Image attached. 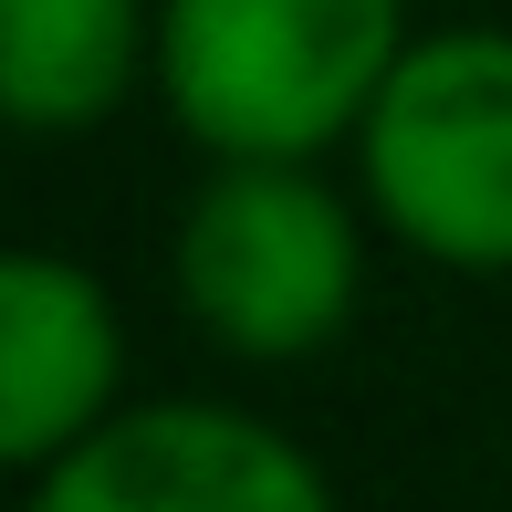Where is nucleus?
Masks as SVG:
<instances>
[{
    "instance_id": "1",
    "label": "nucleus",
    "mask_w": 512,
    "mask_h": 512,
    "mask_svg": "<svg viewBox=\"0 0 512 512\" xmlns=\"http://www.w3.org/2000/svg\"><path fill=\"white\" fill-rule=\"evenodd\" d=\"M408 42V0H157V95L209 157H324Z\"/></svg>"
},
{
    "instance_id": "2",
    "label": "nucleus",
    "mask_w": 512,
    "mask_h": 512,
    "mask_svg": "<svg viewBox=\"0 0 512 512\" xmlns=\"http://www.w3.org/2000/svg\"><path fill=\"white\" fill-rule=\"evenodd\" d=\"M168 272L220 356L304 366L356 324L366 230L335 199L324 157H209V178L178 209Z\"/></svg>"
},
{
    "instance_id": "3",
    "label": "nucleus",
    "mask_w": 512,
    "mask_h": 512,
    "mask_svg": "<svg viewBox=\"0 0 512 512\" xmlns=\"http://www.w3.org/2000/svg\"><path fill=\"white\" fill-rule=\"evenodd\" d=\"M356 189L439 272H512V32H418L356 126Z\"/></svg>"
},
{
    "instance_id": "4",
    "label": "nucleus",
    "mask_w": 512,
    "mask_h": 512,
    "mask_svg": "<svg viewBox=\"0 0 512 512\" xmlns=\"http://www.w3.org/2000/svg\"><path fill=\"white\" fill-rule=\"evenodd\" d=\"M21 512H345L304 439L230 398H147L32 471Z\"/></svg>"
},
{
    "instance_id": "5",
    "label": "nucleus",
    "mask_w": 512,
    "mask_h": 512,
    "mask_svg": "<svg viewBox=\"0 0 512 512\" xmlns=\"http://www.w3.org/2000/svg\"><path fill=\"white\" fill-rule=\"evenodd\" d=\"M126 387V324L115 293L63 251H11L0 262V460L21 481L63 460L84 429L115 418Z\"/></svg>"
},
{
    "instance_id": "6",
    "label": "nucleus",
    "mask_w": 512,
    "mask_h": 512,
    "mask_svg": "<svg viewBox=\"0 0 512 512\" xmlns=\"http://www.w3.org/2000/svg\"><path fill=\"white\" fill-rule=\"evenodd\" d=\"M157 74V0H0V105L21 136H95Z\"/></svg>"
}]
</instances>
